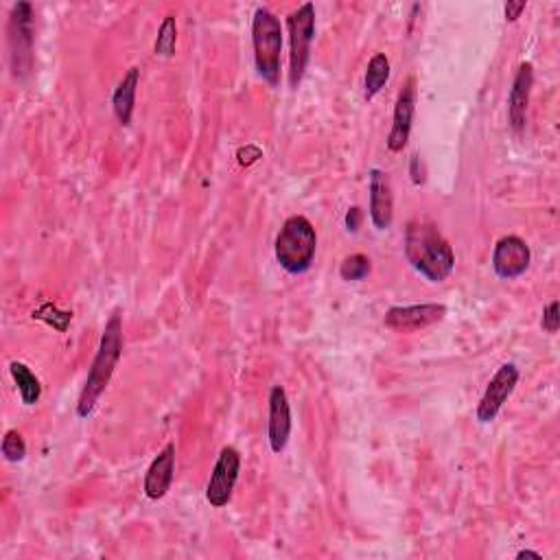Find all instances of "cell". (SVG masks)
<instances>
[{
    "instance_id": "cell-25",
    "label": "cell",
    "mask_w": 560,
    "mask_h": 560,
    "mask_svg": "<svg viewBox=\"0 0 560 560\" xmlns=\"http://www.w3.org/2000/svg\"><path fill=\"white\" fill-rule=\"evenodd\" d=\"M525 7H528V5H525L523 0H521V3H506V7H504L506 20H508V22H517V20L521 18L523 11H525Z\"/></svg>"
},
{
    "instance_id": "cell-3",
    "label": "cell",
    "mask_w": 560,
    "mask_h": 560,
    "mask_svg": "<svg viewBox=\"0 0 560 560\" xmlns=\"http://www.w3.org/2000/svg\"><path fill=\"white\" fill-rule=\"evenodd\" d=\"M315 250H318V232L313 224L302 215L289 217L276 235L274 254L278 265L287 274L300 276L311 270Z\"/></svg>"
},
{
    "instance_id": "cell-9",
    "label": "cell",
    "mask_w": 560,
    "mask_h": 560,
    "mask_svg": "<svg viewBox=\"0 0 560 560\" xmlns=\"http://www.w3.org/2000/svg\"><path fill=\"white\" fill-rule=\"evenodd\" d=\"M447 307L438 302H427V305H410V307H392L385 311L383 324L392 331L412 333L423 331L427 326L445 320Z\"/></svg>"
},
{
    "instance_id": "cell-4",
    "label": "cell",
    "mask_w": 560,
    "mask_h": 560,
    "mask_svg": "<svg viewBox=\"0 0 560 560\" xmlns=\"http://www.w3.org/2000/svg\"><path fill=\"white\" fill-rule=\"evenodd\" d=\"M254 64L267 86L280 84V55H283V25L267 7H259L252 18Z\"/></svg>"
},
{
    "instance_id": "cell-11",
    "label": "cell",
    "mask_w": 560,
    "mask_h": 560,
    "mask_svg": "<svg viewBox=\"0 0 560 560\" xmlns=\"http://www.w3.org/2000/svg\"><path fill=\"white\" fill-rule=\"evenodd\" d=\"M414 110H416L414 79H407L405 86L399 92V97H396L394 121H392V130L388 134V149L392 151V154H399V151H403L407 147V140H410V134H412Z\"/></svg>"
},
{
    "instance_id": "cell-17",
    "label": "cell",
    "mask_w": 560,
    "mask_h": 560,
    "mask_svg": "<svg viewBox=\"0 0 560 560\" xmlns=\"http://www.w3.org/2000/svg\"><path fill=\"white\" fill-rule=\"evenodd\" d=\"M9 372L16 381V388L20 392L22 403H25L27 407H33L35 403H38L42 396V383L38 377L33 375L31 368L27 364H22V361H11Z\"/></svg>"
},
{
    "instance_id": "cell-2",
    "label": "cell",
    "mask_w": 560,
    "mask_h": 560,
    "mask_svg": "<svg viewBox=\"0 0 560 560\" xmlns=\"http://www.w3.org/2000/svg\"><path fill=\"white\" fill-rule=\"evenodd\" d=\"M121 355H123V320H121V313L116 311L110 315L108 324H105L95 361H92L90 366L84 390L79 394V401H77L79 418H88L92 416V412H95L101 394L112 381V375Z\"/></svg>"
},
{
    "instance_id": "cell-20",
    "label": "cell",
    "mask_w": 560,
    "mask_h": 560,
    "mask_svg": "<svg viewBox=\"0 0 560 560\" xmlns=\"http://www.w3.org/2000/svg\"><path fill=\"white\" fill-rule=\"evenodd\" d=\"M175 44H178V20H175V16H167L158 29L154 53L160 57H173Z\"/></svg>"
},
{
    "instance_id": "cell-13",
    "label": "cell",
    "mask_w": 560,
    "mask_h": 560,
    "mask_svg": "<svg viewBox=\"0 0 560 560\" xmlns=\"http://www.w3.org/2000/svg\"><path fill=\"white\" fill-rule=\"evenodd\" d=\"M291 436V407L283 385H274L270 390V423H267V438L274 453H283Z\"/></svg>"
},
{
    "instance_id": "cell-16",
    "label": "cell",
    "mask_w": 560,
    "mask_h": 560,
    "mask_svg": "<svg viewBox=\"0 0 560 560\" xmlns=\"http://www.w3.org/2000/svg\"><path fill=\"white\" fill-rule=\"evenodd\" d=\"M138 81H140V68H130V70H127V75L123 77L121 84L116 86L114 95H112V110H114L116 121H119L125 127L132 123Z\"/></svg>"
},
{
    "instance_id": "cell-19",
    "label": "cell",
    "mask_w": 560,
    "mask_h": 560,
    "mask_svg": "<svg viewBox=\"0 0 560 560\" xmlns=\"http://www.w3.org/2000/svg\"><path fill=\"white\" fill-rule=\"evenodd\" d=\"M372 272V263L366 254H350L340 265V276L346 283H361Z\"/></svg>"
},
{
    "instance_id": "cell-5",
    "label": "cell",
    "mask_w": 560,
    "mask_h": 560,
    "mask_svg": "<svg viewBox=\"0 0 560 560\" xmlns=\"http://www.w3.org/2000/svg\"><path fill=\"white\" fill-rule=\"evenodd\" d=\"M289 29V86L298 90V86L305 79L309 57H311V44L315 38V5L305 3L296 11H291L287 18Z\"/></svg>"
},
{
    "instance_id": "cell-23",
    "label": "cell",
    "mask_w": 560,
    "mask_h": 560,
    "mask_svg": "<svg viewBox=\"0 0 560 560\" xmlns=\"http://www.w3.org/2000/svg\"><path fill=\"white\" fill-rule=\"evenodd\" d=\"M237 158H239V165H241V167H250V165H254L256 160L263 158V151H261L259 147L248 145L245 149H239Z\"/></svg>"
},
{
    "instance_id": "cell-26",
    "label": "cell",
    "mask_w": 560,
    "mask_h": 560,
    "mask_svg": "<svg viewBox=\"0 0 560 560\" xmlns=\"http://www.w3.org/2000/svg\"><path fill=\"white\" fill-rule=\"evenodd\" d=\"M410 173H412V182L414 184H423V167H420V158L418 156H412V162H410Z\"/></svg>"
},
{
    "instance_id": "cell-27",
    "label": "cell",
    "mask_w": 560,
    "mask_h": 560,
    "mask_svg": "<svg viewBox=\"0 0 560 560\" xmlns=\"http://www.w3.org/2000/svg\"><path fill=\"white\" fill-rule=\"evenodd\" d=\"M517 558L521 560V558H536V560H543V556L539 554V552H530V550H523V552H519L517 554Z\"/></svg>"
},
{
    "instance_id": "cell-6",
    "label": "cell",
    "mask_w": 560,
    "mask_h": 560,
    "mask_svg": "<svg viewBox=\"0 0 560 560\" xmlns=\"http://www.w3.org/2000/svg\"><path fill=\"white\" fill-rule=\"evenodd\" d=\"M7 42L11 73L16 79H27L33 68V7L29 3H16L11 7Z\"/></svg>"
},
{
    "instance_id": "cell-8",
    "label": "cell",
    "mask_w": 560,
    "mask_h": 560,
    "mask_svg": "<svg viewBox=\"0 0 560 560\" xmlns=\"http://www.w3.org/2000/svg\"><path fill=\"white\" fill-rule=\"evenodd\" d=\"M517 383H519V368L515 364L499 366L495 377L490 379V383L486 385V392L482 396L480 405H477L475 416L482 425L493 423L497 414L501 412V407H504V403L510 399L512 392H515Z\"/></svg>"
},
{
    "instance_id": "cell-1",
    "label": "cell",
    "mask_w": 560,
    "mask_h": 560,
    "mask_svg": "<svg viewBox=\"0 0 560 560\" xmlns=\"http://www.w3.org/2000/svg\"><path fill=\"white\" fill-rule=\"evenodd\" d=\"M405 259L429 283L447 280L455 267V254L449 241L429 221H412L405 230Z\"/></svg>"
},
{
    "instance_id": "cell-7",
    "label": "cell",
    "mask_w": 560,
    "mask_h": 560,
    "mask_svg": "<svg viewBox=\"0 0 560 560\" xmlns=\"http://www.w3.org/2000/svg\"><path fill=\"white\" fill-rule=\"evenodd\" d=\"M241 473V453L235 447H224L215 462L213 475L206 486V499L213 508H224L230 504L232 493Z\"/></svg>"
},
{
    "instance_id": "cell-15",
    "label": "cell",
    "mask_w": 560,
    "mask_h": 560,
    "mask_svg": "<svg viewBox=\"0 0 560 560\" xmlns=\"http://www.w3.org/2000/svg\"><path fill=\"white\" fill-rule=\"evenodd\" d=\"M173 475H175V445L173 442H169V445L156 455L154 462H151V466L147 469L145 486H143L145 495L151 501H160L171 490Z\"/></svg>"
},
{
    "instance_id": "cell-12",
    "label": "cell",
    "mask_w": 560,
    "mask_h": 560,
    "mask_svg": "<svg viewBox=\"0 0 560 560\" xmlns=\"http://www.w3.org/2000/svg\"><path fill=\"white\" fill-rule=\"evenodd\" d=\"M370 191V219L377 230H388L394 219V195L388 173L381 169H370L368 173Z\"/></svg>"
},
{
    "instance_id": "cell-10",
    "label": "cell",
    "mask_w": 560,
    "mask_h": 560,
    "mask_svg": "<svg viewBox=\"0 0 560 560\" xmlns=\"http://www.w3.org/2000/svg\"><path fill=\"white\" fill-rule=\"evenodd\" d=\"M532 263L530 245L517 235L501 237L493 250V270L499 278L515 280L528 272Z\"/></svg>"
},
{
    "instance_id": "cell-22",
    "label": "cell",
    "mask_w": 560,
    "mask_h": 560,
    "mask_svg": "<svg viewBox=\"0 0 560 560\" xmlns=\"http://www.w3.org/2000/svg\"><path fill=\"white\" fill-rule=\"evenodd\" d=\"M541 326H543L545 333H556L558 331V326H560V305H558V300L550 302V305L545 307Z\"/></svg>"
},
{
    "instance_id": "cell-14",
    "label": "cell",
    "mask_w": 560,
    "mask_h": 560,
    "mask_svg": "<svg viewBox=\"0 0 560 560\" xmlns=\"http://www.w3.org/2000/svg\"><path fill=\"white\" fill-rule=\"evenodd\" d=\"M534 86V70L530 62H523L517 70V77L512 81L510 95H508V119L515 132H521L528 119V105Z\"/></svg>"
},
{
    "instance_id": "cell-18",
    "label": "cell",
    "mask_w": 560,
    "mask_h": 560,
    "mask_svg": "<svg viewBox=\"0 0 560 560\" xmlns=\"http://www.w3.org/2000/svg\"><path fill=\"white\" fill-rule=\"evenodd\" d=\"M390 79V60L383 53L372 55L366 68V79H364V97L366 101L375 99L379 92L385 88Z\"/></svg>"
},
{
    "instance_id": "cell-24",
    "label": "cell",
    "mask_w": 560,
    "mask_h": 560,
    "mask_svg": "<svg viewBox=\"0 0 560 560\" xmlns=\"http://www.w3.org/2000/svg\"><path fill=\"white\" fill-rule=\"evenodd\" d=\"M361 219H364V215H361V208L359 206L348 208V213H346V230L348 232H357L359 226H361Z\"/></svg>"
},
{
    "instance_id": "cell-21",
    "label": "cell",
    "mask_w": 560,
    "mask_h": 560,
    "mask_svg": "<svg viewBox=\"0 0 560 560\" xmlns=\"http://www.w3.org/2000/svg\"><path fill=\"white\" fill-rule=\"evenodd\" d=\"M0 451H3V458L7 462H22L27 455V445L16 429H9L3 438V445H0Z\"/></svg>"
}]
</instances>
